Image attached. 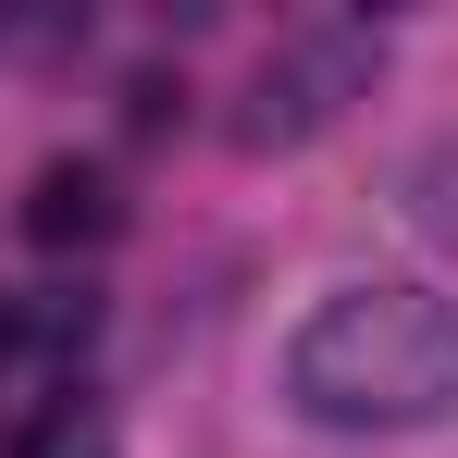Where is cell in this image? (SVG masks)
<instances>
[{
  "label": "cell",
  "instance_id": "cell-3",
  "mask_svg": "<svg viewBox=\"0 0 458 458\" xmlns=\"http://www.w3.org/2000/svg\"><path fill=\"white\" fill-rule=\"evenodd\" d=\"M124 235V186L99 174V161H38V186H25V248H112Z\"/></svg>",
  "mask_w": 458,
  "mask_h": 458
},
{
  "label": "cell",
  "instance_id": "cell-2",
  "mask_svg": "<svg viewBox=\"0 0 458 458\" xmlns=\"http://www.w3.org/2000/svg\"><path fill=\"white\" fill-rule=\"evenodd\" d=\"M384 38L372 25H298L248 63V99H235V149H310L347 99H372Z\"/></svg>",
  "mask_w": 458,
  "mask_h": 458
},
{
  "label": "cell",
  "instance_id": "cell-1",
  "mask_svg": "<svg viewBox=\"0 0 458 458\" xmlns=\"http://www.w3.org/2000/svg\"><path fill=\"white\" fill-rule=\"evenodd\" d=\"M285 409L322 434H421L458 409V298L434 285H335L285 335Z\"/></svg>",
  "mask_w": 458,
  "mask_h": 458
},
{
  "label": "cell",
  "instance_id": "cell-4",
  "mask_svg": "<svg viewBox=\"0 0 458 458\" xmlns=\"http://www.w3.org/2000/svg\"><path fill=\"white\" fill-rule=\"evenodd\" d=\"M396 211L434 235V248H458V137H434V149L396 174Z\"/></svg>",
  "mask_w": 458,
  "mask_h": 458
},
{
  "label": "cell",
  "instance_id": "cell-5",
  "mask_svg": "<svg viewBox=\"0 0 458 458\" xmlns=\"http://www.w3.org/2000/svg\"><path fill=\"white\" fill-rule=\"evenodd\" d=\"M25 458H112V421H99L87 396H63V409H50V421L25 434Z\"/></svg>",
  "mask_w": 458,
  "mask_h": 458
}]
</instances>
